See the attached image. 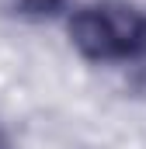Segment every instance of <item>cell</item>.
<instances>
[{
	"label": "cell",
	"mask_w": 146,
	"mask_h": 149,
	"mask_svg": "<svg viewBox=\"0 0 146 149\" xmlns=\"http://www.w3.org/2000/svg\"><path fill=\"white\" fill-rule=\"evenodd\" d=\"M70 45L98 66H129L146 45V10L129 0H91L66 14Z\"/></svg>",
	"instance_id": "6da1fadb"
},
{
	"label": "cell",
	"mask_w": 146,
	"mask_h": 149,
	"mask_svg": "<svg viewBox=\"0 0 146 149\" xmlns=\"http://www.w3.org/2000/svg\"><path fill=\"white\" fill-rule=\"evenodd\" d=\"M125 73H129V80H132V87H139V90L146 94V45L139 49V56L125 66Z\"/></svg>",
	"instance_id": "3957f363"
},
{
	"label": "cell",
	"mask_w": 146,
	"mask_h": 149,
	"mask_svg": "<svg viewBox=\"0 0 146 149\" xmlns=\"http://www.w3.org/2000/svg\"><path fill=\"white\" fill-rule=\"evenodd\" d=\"M0 149H14V146H11V139H7V132H4V128H0Z\"/></svg>",
	"instance_id": "277c9868"
},
{
	"label": "cell",
	"mask_w": 146,
	"mask_h": 149,
	"mask_svg": "<svg viewBox=\"0 0 146 149\" xmlns=\"http://www.w3.org/2000/svg\"><path fill=\"white\" fill-rule=\"evenodd\" d=\"M4 10L11 17H18V21L38 24V21H52L59 14H66L70 0H4Z\"/></svg>",
	"instance_id": "7a4b0ae2"
}]
</instances>
